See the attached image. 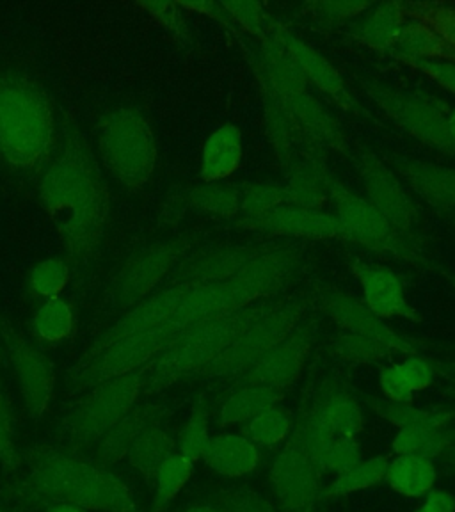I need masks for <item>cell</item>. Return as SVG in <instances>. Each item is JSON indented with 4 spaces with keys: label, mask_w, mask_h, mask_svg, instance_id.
Listing matches in <instances>:
<instances>
[{
    "label": "cell",
    "mask_w": 455,
    "mask_h": 512,
    "mask_svg": "<svg viewBox=\"0 0 455 512\" xmlns=\"http://www.w3.org/2000/svg\"><path fill=\"white\" fill-rule=\"evenodd\" d=\"M41 201L75 258H86L104 235L109 194L95 160L70 139L41 182Z\"/></svg>",
    "instance_id": "cell-1"
},
{
    "label": "cell",
    "mask_w": 455,
    "mask_h": 512,
    "mask_svg": "<svg viewBox=\"0 0 455 512\" xmlns=\"http://www.w3.org/2000/svg\"><path fill=\"white\" fill-rule=\"evenodd\" d=\"M299 267L301 255L294 249H265L228 280L191 285L168 324L182 333L185 329L274 297Z\"/></svg>",
    "instance_id": "cell-2"
},
{
    "label": "cell",
    "mask_w": 455,
    "mask_h": 512,
    "mask_svg": "<svg viewBox=\"0 0 455 512\" xmlns=\"http://www.w3.org/2000/svg\"><path fill=\"white\" fill-rule=\"evenodd\" d=\"M27 486L52 504L91 512H143L125 480L72 450L40 448L32 456Z\"/></svg>",
    "instance_id": "cell-3"
},
{
    "label": "cell",
    "mask_w": 455,
    "mask_h": 512,
    "mask_svg": "<svg viewBox=\"0 0 455 512\" xmlns=\"http://www.w3.org/2000/svg\"><path fill=\"white\" fill-rule=\"evenodd\" d=\"M280 299L269 297L249 304L239 312L182 331L166 351L144 368V392H160L184 377L200 376L210 363H214L235 342V338L244 329L265 313L271 312L280 303Z\"/></svg>",
    "instance_id": "cell-4"
},
{
    "label": "cell",
    "mask_w": 455,
    "mask_h": 512,
    "mask_svg": "<svg viewBox=\"0 0 455 512\" xmlns=\"http://www.w3.org/2000/svg\"><path fill=\"white\" fill-rule=\"evenodd\" d=\"M54 139L47 96L29 80H0V152L15 168H32Z\"/></svg>",
    "instance_id": "cell-5"
},
{
    "label": "cell",
    "mask_w": 455,
    "mask_h": 512,
    "mask_svg": "<svg viewBox=\"0 0 455 512\" xmlns=\"http://www.w3.org/2000/svg\"><path fill=\"white\" fill-rule=\"evenodd\" d=\"M144 392V368L127 376L96 384L80 399L63 422V438L68 450L80 452L93 447L137 406Z\"/></svg>",
    "instance_id": "cell-6"
},
{
    "label": "cell",
    "mask_w": 455,
    "mask_h": 512,
    "mask_svg": "<svg viewBox=\"0 0 455 512\" xmlns=\"http://www.w3.org/2000/svg\"><path fill=\"white\" fill-rule=\"evenodd\" d=\"M306 312V297H281L280 303L244 329L226 351L210 363L200 376L226 377L242 376L251 365H255L264 354L281 344L292 335Z\"/></svg>",
    "instance_id": "cell-7"
},
{
    "label": "cell",
    "mask_w": 455,
    "mask_h": 512,
    "mask_svg": "<svg viewBox=\"0 0 455 512\" xmlns=\"http://www.w3.org/2000/svg\"><path fill=\"white\" fill-rule=\"evenodd\" d=\"M100 152L107 169L130 189L143 187L157 162L152 128L134 111L116 112L105 121Z\"/></svg>",
    "instance_id": "cell-8"
},
{
    "label": "cell",
    "mask_w": 455,
    "mask_h": 512,
    "mask_svg": "<svg viewBox=\"0 0 455 512\" xmlns=\"http://www.w3.org/2000/svg\"><path fill=\"white\" fill-rule=\"evenodd\" d=\"M363 431L365 415L360 402L340 386H331L320 393L294 424V434L303 441L317 466L329 448L340 441L360 440Z\"/></svg>",
    "instance_id": "cell-9"
},
{
    "label": "cell",
    "mask_w": 455,
    "mask_h": 512,
    "mask_svg": "<svg viewBox=\"0 0 455 512\" xmlns=\"http://www.w3.org/2000/svg\"><path fill=\"white\" fill-rule=\"evenodd\" d=\"M178 335L180 331L166 322L164 326L127 336L105 347L104 351L84 360V367L80 368L75 377V388L89 390L109 379L143 370L166 351Z\"/></svg>",
    "instance_id": "cell-10"
},
{
    "label": "cell",
    "mask_w": 455,
    "mask_h": 512,
    "mask_svg": "<svg viewBox=\"0 0 455 512\" xmlns=\"http://www.w3.org/2000/svg\"><path fill=\"white\" fill-rule=\"evenodd\" d=\"M322 472L294 434L274 457L269 470L272 493L281 512H317L322 500Z\"/></svg>",
    "instance_id": "cell-11"
},
{
    "label": "cell",
    "mask_w": 455,
    "mask_h": 512,
    "mask_svg": "<svg viewBox=\"0 0 455 512\" xmlns=\"http://www.w3.org/2000/svg\"><path fill=\"white\" fill-rule=\"evenodd\" d=\"M368 93L402 130L415 139L440 152H455L454 139L448 130V112L440 105L432 104L420 95L379 84L368 86Z\"/></svg>",
    "instance_id": "cell-12"
},
{
    "label": "cell",
    "mask_w": 455,
    "mask_h": 512,
    "mask_svg": "<svg viewBox=\"0 0 455 512\" xmlns=\"http://www.w3.org/2000/svg\"><path fill=\"white\" fill-rule=\"evenodd\" d=\"M313 345V324H304L281 344L264 354L255 365L235 379L237 384H260L283 392L303 374Z\"/></svg>",
    "instance_id": "cell-13"
},
{
    "label": "cell",
    "mask_w": 455,
    "mask_h": 512,
    "mask_svg": "<svg viewBox=\"0 0 455 512\" xmlns=\"http://www.w3.org/2000/svg\"><path fill=\"white\" fill-rule=\"evenodd\" d=\"M184 251L185 242L171 240L153 244L134 256L116 281L114 296L118 304L127 308L150 296L153 288L175 267Z\"/></svg>",
    "instance_id": "cell-14"
},
{
    "label": "cell",
    "mask_w": 455,
    "mask_h": 512,
    "mask_svg": "<svg viewBox=\"0 0 455 512\" xmlns=\"http://www.w3.org/2000/svg\"><path fill=\"white\" fill-rule=\"evenodd\" d=\"M322 308L328 313L329 319L335 322L344 333L367 336L376 342L388 345L393 352H400L406 356L420 354L416 347L406 336L393 331L383 319L363 303V299L345 294V292H328L322 297Z\"/></svg>",
    "instance_id": "cell-15"
},
{
    "label": "cell",
    "mask_w": 455,
    "mask_h": 512,
    "mask_svg": "<svg viewBox=\"0 0 455 512\" xmlns=\"http://www.w3.org/2000/svg\"><path fill=\"white\" fill-rule=\"evenodd\" d=\"M329 200L335 203L338 221L345 232V240L374 248H397V237L390 221L370 201L336 184H329Z\"/></svg>",
    "instance_id": "cell-16"
},
{
    "label": "cell",
    "mask_w": 455,
    "mask_h": 512,
    "mask_svg": "<svg viewBox=\"0 0 455 512\" xmlns=\"http://www.w3.org/2000/svg\"><path fill=\"white\" fill-rule=\"evenodd\" d=\"M242 226L281 237L310 240H345L344 228L335 214L315 208L281 205L262 216L240 219Z\"/></svg>",
    "instance_id": "cell-17"
},
{
    "label": "cell",
    "mask_w": 455,
    "mask_h": 512,
    "mask_svg": "<svg viewBox=\"0 0 455 512\" xmlns=\"http://www.w3.org/2000/svg\"><path fill=\"white\" fill-rule=\"evenodd\" d=\"M8 342L25 409L34 420H41L47 415L50 402L54 399V368L45 358V354L25 338L11 336Z\"/></svg>",
    "instance_id": "cell-18"
},
{
    "label": "cell",
    "mask_w": 455,
    "mask_h": 512,
    "mask_svg": "<svg viewBox=\"0 0 455 512\" xmlns=\"http://www.w3.org/2000/svg\"><path fill=\"white\" fill-rule=\"evenodd\" d=\"M360 175L367 200L383 214L393 228L408 232L416 223L415 201L411 200L406 187L390 169L376 157H361Z\"/></svg>",
    "instance_id": "cell-19"
},
{
    "label": "cell",
    "mask_w": 455,
    "mask_h": 512,
    "mask_svg": "<svg viewBox=\"0 0 455 512\" xmlns=\"http://www.w3.org/2000/svg\"><path fill=\"white\" fill-rule=\"evenodd\" d=\"M189 287L191 285L175 283L173 287L160 290L155 296L146 297L143 301L134 304L132 310H128L118 322H114L111 328L107 329L104 335L96 340L95 345L84 356V360L95 356L100 351H104L105 347L116 344L127 336L137 335V333H143L148 329L164 326L171 319V315L175 313L176 306L182 301V297L185 296Z\"/></svg>",
    "instance_id": "cell-20"
},
{
    "label": "cell",
    "mask_w": 455,
    "mask_h": 512,
    "mask_svg": "<svg viewBox=\"0 0 455 512\" xmlns=\"http://www.w3.org/2000/svg\"><path fill=\"white\" fill-rule=\"evenodd\" d=\"M354 272L360 278L363 303L367 304L379 319L413 317L404 283L392 269L384 265L356 264Z\"/></svg>",
    "instance_id": "cell-21"
},
{
    "label": "cell",
    "mask_w": 455,
    "mask_h": 512,
    "mask_svg": "<svg viewBox=\"0 0 455 512\" xmlns=\"http://www.w3.org/2000/svg\"><path fill=\"white\" fill-rule=\"evenodd\" d=\"M203 463L224 479H242L258 470L262 450L242 432H221L212 436Z\"/></svg>",
    "instance_id": "cell-22"
},
{
    "label": "cell",
    "mask_w": 455,
    "mask_h": 512,
    "mask_svg": "<svg viewBox=\"0 0 455 512\" xmlns=\"http://www.w3.org/2000/svg\"><path fill=\"white\" fill-rule=\"evenodd\" d=\"M258 61V68L264 73V84L269 95L285 100L301 95L308 88L303 72L299 70V66L281 40L280 29H274L267 38H264Z\"/></svg>",
    "instance_id": "cell-23"
},
{
    "label": "cell",
    "mask_w": 455,
    "mask_h": 512,
    "mask_svg": "<svg viewBox=\"0 0 455 512\" xmlns=\"http://www.w3.org/2000/svg\"><path fill=\"white\" fill-rule=\"evenodd\" d=\"M160 416H162V409L159 406H152V404L136 406L96 443L91 461L111 470L114 464L127 459L128 452L137 438L143 434L148 425L159 422Z\"/></svg>",
    "instance_id": "cell-24"
},
{
    "label": "cell",
    "mask_w": 455,
    "mask_h": 512,
    "mask_svg": "<svg viewBox=\"0 0 455 512\" xmlns=\"http://www.w3.org/2000/svg\"><path fill=\"white\" fill-rule=\"evenodd\" d=\"M281 102L297 128L301 130V134L308 139H312L320 146H329L335 150H344L347 146V137L344 136L342 128L338 127L335 118L308 91L292 98H285Z\"/></svg>",
    "instance_id": "cell-25"
},
{
    "label": "cell",
    "mask_w": 455,
    "mask_h": 512,
    "mask_svg": "<svg viewBox=\"0 0 455 512\" xmlns=\"http://www.w3.org/2000/svg\"><path fill=\"white\" fill-rule=\"evenodd\" d=\"M280 34L290 56L303 72L306 82H312L320 91L336 98L338 104L351 105V95L335 66L329 63L319 50H315L306 41L297 38L296 34L288 31H280Z\"/></svg>",
    "instance_id": "cell-26"
},
{
    "label": "cell",
    "mask_w": 455,
    "mask_h": 512,
    "mask_svg": "<svg viewBox=\"0 0 455 512\" xmlns=\"http://www.w3.org/2000/svg\"><path fill=\"white\" fill-rule=\"evenodd\" d=\"M436 370L420 354L395 361L379 372V388L384 399L392 402H413L416 393L431 388Z\"/></svg>",
    "instance_id": "cell-27"
},
{
    "label": "cell",
    "mask_w": 455,
    "mask_h": 512,
    "mask_svg": "<svg viewBox=\"0 0 455 512\" xmlns=\"http://www.w3.org/2000/svg\"><path fill=\"white\" fill-rule=\"evenodd\" d=\"M244 155L242 134L237 125L216 128L205 141L201 153V180L205 184H217L232 176L240 168Z\"/></svg>",
    "instance_id": "cell-28"
},
{
    "label": "cell",
    "mask_w": 455,
    "mask_h": 512,
    "mask_svg": "<svg viewBox=\"0 0 455 512\" xmlns=\"http://www.w3.org/2000/svg\"><path fill=\"white\" fill-rule=\"evenodd\" d=\"M399 171L409 187L432 207H455V169L432 162L402 160Z\"/></svg>",
    "instance_id": "cell-29"
},
{
    "label": "cell",
    "mask_w": 455,
    "mask_h": 512,
    "mask_svg": "<svg viewBox=\"0 0 455 512\" xmlns=\"http://www.w3.org/2000/svg\"><path fill=\"white\" fill-rule=\"evenodd\" d=\"M264 248H224L196 258L176 274V283L182 285H203L228 280L233 274L260 255Z\"/></svg>",
    "instance_id": "cell-30"
},
{
    "label": "cell",
    "mask_w": 455,
    "mask_h": 512,
    "mask_svg": "<svg viewBox=\"0 0 455 512\" xmlns=\"http://www.w3.org/2000/svg\"><path fill=\"white\" fill-rule=\"evenodd\" d=\"M283 392L260 384H237L232 393L224 397L217 409V424L228 429L233 425H246L265 409L278 406Z\"/></svg>",
    "instance_id": "cell-31"
},
{
    "label": "cell",
    "mask_w": 455,
    "mask_h": 512,
    "mask_svg": "<svg viewBox=\"0 0 455 512\" xmlns=\"http://www.w3.org/2000/svg\"><path fill=\"white\" fill-rule=\"evenodd\" d=\"M384 482L393 493L420 500L436 488L438 468L432 459L416 456H395L390 459Z\"/></svg>",
    "instance_id": "cell-32"
},
{
    "label": "cell",
    "mask_w": 455,
    "mask_h": 512,
    "mask_svg": "<svg viewBox=\"0 0 455 512\" xmlns=\"http://www.w3.org/2000/svg\"><path fill=\"white\" fill-rule=\"evenodd\" d=\"M176 452V438L159 422H153L144 429L143 434L137 438L136 443L128 452L127 461L130 468L141 479L152 486L153 477L171 454Z\"/></svg>",
    "instance_id": "cell-33"
},
{
    "label": "cell",
    "mask_w": 455,
    "mask_h": 512,
    "mask_svg": "<svg viewBox=\"0 0 455 512\" xmlns=\"http://www.w3.org/2000/svg\"><path fill=\"white\" fill-rule=\"evenodd\" d=\"M406 20L408 15H404L399 4H372L363 15L358 16L352 31L368 47L384 50L393 47Z\"/></svg>",
    "instance_id": "cell-34"
},
{
    "label": "cell",
    "mask_w": 455,
    "mask_h": 512,
    "mask_svg": "<svg viewBox=\"0 0 455 512\" xmlns=\"http://www.w3.org/2000/svg\"><path fill=\"white\" fill-rule=\"evenodd\" d=\"M395 56L411 63L424 59H455V52L422 20L409 16L390 48Z\"/></svg>",
    "instance_id": "cell-35"
},
{
    "label": "cell",
    "mask_w": 455,
    "mask_h": 512,
    "mask_svg": "<svg viewBox=\"0 0 455 512\" xmlns=\"http://www.w3.org/2000/svg\"><path fill=\"white\" fill-rule=\"evenodd\" d=\"M390 459L392 457L384 454L367 457V459L363 457L360 463L354 464L347 472L335 475V479L328 488L322 489V498L326 500L345 498V496L356 495L383 484Z\"/></svg>",
    "instance_id": "cell-36"
},
{
    "label": "cell",
    "mask_w": 455,
    "mask_h": 512,
    "mask_svg": "<svg viewBox=\"0 0 455 512\" xmlns=\"http://www.w3.org/2000/svg\"><path fill=\"white\" fill-rule=\"evenodd\" d=\"M194 464L191 459L182 456L178 450L160 464L153 477V496L150 511L166 512L175 502L178 495L187 488L194 475Z\"/></svg>",
    "instance_id": "cell-37"
},
{
    "label": "cell",
    "mask_w": 455,
    "mask_h": 512,
    "mask_svg": "<svg viewBox=\"0 0 455 512\" xmlns=\"http://www.w3.org/2000/svg\"><path fill=\"white\" fill-rule=\"evenodd\" d=\"M370 406L377 415L397 429L408 427H447L455 418L450 409L418 408L413 402H392V400H372Z\"/></svg>",
    "instance_id": "cell-38"
},
{
    "label": "cell",
    "mask_w": 455,
    "mask_h": 512,
    "mask_svg": "<svg viewBox=\"0 0 455 512\" xmlns=\"http://www.w3.org/2000/svg\"><path fill=\"white\" fill-rule=\"evenodd\" d=\"M452 443L447 427H408L393 436L392 452L395 456H416L425 459L440 457Z\"/></svg>",
    "instance_id": "cell-39"
},
{
    "label": "cell",
    "mask_w": 455,
    "mask_h": 512,
    "mask_svg": "<svg viewBox=\"0 0 455 512\" xmlns=\"http://www.w3.org/2000/svg\"><path fill=\"white\" fill-rule=\"evenodd\" d=\"M294 431V422L285 409L272 406L265 409L264 413L256 415L244 425L242 434H246L249 440L260 448L283 447Z\"/></svg>",
    "instance_id": "cell-40"
},
{
    "label": "cell",
    "mask_w": 455,
    "mask_h": 512,
    "mask_svg": "<svg viewBox=\"0 0 455 512\" xmlns=\"http://www.w3.org/2000/svg\"><path fill=\"white\" fill-rule=\"evenodd\" d=\"M75 315L72 306L61 297H52L41 304L34 315V331L47 344H63L73 335Z\"/></svg>",
    "instance_id": "cell-41"
},
{
    "label": "cell",
    "mask_w": 455,
    "mask_h": 512,
    "mask_svg": "<svg viewBox=\"0 0 455 512\" xmlns=\"http://www.w3.org/2000/svg\"><path fill=\"white\" fill-rule=\"evenodd\" d=\"M187 203L201 212L232 219L240 214V189L207 184L187 192Z\"/></svg>",
    "instance_id": "cell-42"
},
{
    "label": "cell",
    "mask_w": 455,
    "mask_h": 512,
    "mask_svg": "<svg viewBox=\"0 0 455 512\" xmlns=\"http://www.w3.org/2000/svg\"><path fill=\"white\" fill-rule=\"evenodd\" d=\"M210 440H212L210 413H208L207 406L200 402L196 408L192 409L191 415L178 434L176 450L182 456L191 459L192 463H198V461H203Z\"/></svg>",
    "instance_id": "cell-43"
},
{
    "label": "cell",
    "mask_w": 455,
    "mask_h": 512,
    "mask_svg": "<svg viewBox=\"0 0 455 512\" xmlns=\"http://www.w3.org/2000/svg\"><path fill=\"white\" fill-rule=\"evenodd\" d=\"M281 205H287V192L283 184L258 182L240 189V219L262 216Z\"/></svg>",
    "instance_id": "cell-44"
},
{
    "label": "cell",
    "mask_w": 455,
    "mask_h": 512,
    "mask_svg": "<svg viewBox=\"0 0 455 512\" xmlns=\"http://www.w3.org/2000/svg\"><path fill=\"white\" fill-rule=\"evenodd\" d=\"M335 352L338 358L358 363V365H376L381 361L388 360L393 351L388 345L376 342L367 336L351 335V333H340L336 336Z\"/></svg>",
    "instance_id": "cell-45"
},
{
    "label": "cell",
    "mask_w": 455,
    "mask_h": 512,
    "mask_svg": "<svg viewBox=\"0 0 455 512\" xmlns=\"http://www.w3.org/2000/svg\"><path fill=\"white\" fill-rule=\"evenodd\" d=\"M70 280V271L61 260L50 258L34 267L31 274V288L41 297H59Z\"/></svg>",
    "instance_id": "cell-46"
},
{
    "label": "cell",
    "mask_w": 455,
    "mask_h": 512,
    "mask_svg": "<svg viewBox=\"0 0 455 512\" xmlns=\"http://www.w3.org/2000/svg\"><path fill=\"white\" fill-rule=\"evenodd\" d=\"M219 6L226 11V15L232 16L237 24L262 38H267L276 29L272 25L271 16L267 15L264 6L258 2H223Z\"/></svg>",
    "instance_id": "cell-47"
},
{
    "label": "cell",
    "mask_w": 455,
    "mask_h": 512,
    "mask_svg": "<svg viewBox=\"0 0 455 512\" xmlns=\"http://www.w3.org/2000/svg\"><path fill=\"white\" fill-rule=\"evenodd\" d=\"M224 512H281L280 507L253 489H228L214 498Z\"/></svg>",
    "instance_id": "cell-48"
},
{
    "label": "cell",
    "mask_w": 455,
    "mask_h": 512,
    "mask_svg": "<svg viewBox=\"0 0 455 512\" xmlns=\"http://www.w3.org/2000/svg\"><path fill=\"white\" fill-rule=\"evenodd\" d=\"M0 464L4 466L6 472H16L20 470V464H22V457L16 448L13 416H11L6 395L2 392V386H0Z\"/></svg>",
    "instance_id": "cell-49"
},
{
    "label": "cell",
    "mask_w": 455,
    "mask_h": 512,
    "mask_svg": "<svg viewBox=\"0 0 455 512\" xmlns=\"http://www.w3.org/2000/svg\"><path fill=\"white\" fill-rule=\"evenodd\" d=\"M416 20H422L432 31L455 52V8L448 6H420L411 13Z\"/></svg>",
    "instance_id": "cell-50"
},
{
    "label": "cell",
    "mask_w": 455,
    "mask_h": 512,
    "mask_svg": "<svg viewBox=\"0 0 455 512\" xmlns=\"http://www.w3.org/2000/svg\"><path fill=\"white\" fill-rule=\"evenodd\" d=\"M413 64L441 88L455 95V59H424Z\"/></svg>",
    "instance_id": "cell-51"
},
{
    "label": "cell",
    "mask_w": 455,
    "mask_h": 512,
    "mask_svg": "<svg viewBox=\"0 0 455 512\" xmlns=\"http://www.w3.org/2000/svg\"><path fill=\"white\" fill-rule=\"evenodd\" d=\"M372 4L368 2H320L315 4V15H319L329 22H340V20H349L354 16H360L370 8Z\"/></svg>",
    "instance_id": "cell-52"
},
{
    "label": "cell",
    "mask_w": 455,
    "mask_h": 512,
    "mask_svg": "<svg viewBox=\"0 0 455 512\" xmlns=\"http://www.w3.org/2000/svg\"><path fill=\"white\" fill-rule=\"evenodd\" d=\"M413 512H455V495L445 489H432Z\"/></svg>",
    "instance_id": "cell-53"
},
{
    "label": "cell",
    "mask_w": 455,
    "mask_h": 512,
    "mask_svg": "<svg viewBox=\"0 0 455 512\" xmlns=\"http://www.w3.org/2000/svg\"><path fill=\"white\" fill-rule=\"evenodd\" d=\"M45 512H91L88 509H82L77 505L63 504V502H57V504H50Z\"/></svg>",
    "instance_id": "cell-54"
},
{
    "label": "cell",
    "mask_w": 455,
    "mask_h": 512,
    "mask_svg": "<svg viewBox=\"0 0 455 512\" xmlns=\"http://www.w3.org/2000/svg\"><path fill=\"white\" fill-rule=\"evenodd\" d=\"M182 512H224L219 505L214 504V502H207V504H196L192 505V507H187L185 511Z\"/></svg>",
    "instance_id": "cell-55"
},
{
    "label": "cell",
    "mask_w": 455,
    "mask_h": 512,
    "mask_svg": "<svg viewBox=\"0 0 455 512\" xmlns=\"http://www.w3.org/2000/svg\"><path fill=\"white\" fill-rule=\"evenodd\" d=\"M448 130H450V136H452L455 143V107L448 112Z\"/></svg>",
    "instance_id": "cell-56"
},
{
    "label": "cell",
    "mask_w": 455,
    "mask_h": 512,
    "mask_svg": "<svg viewBox=\"0 0 455 512\" xmlns=\"http://www.w3.org/2000/svg\"><path fill=\"white\" fill-rule=\"evenodd\" d=\"M452 377H454V381H455V368H454V374H452Z\"/></svg>",
    "instance_id": "cell-57"
}]
</instances>
